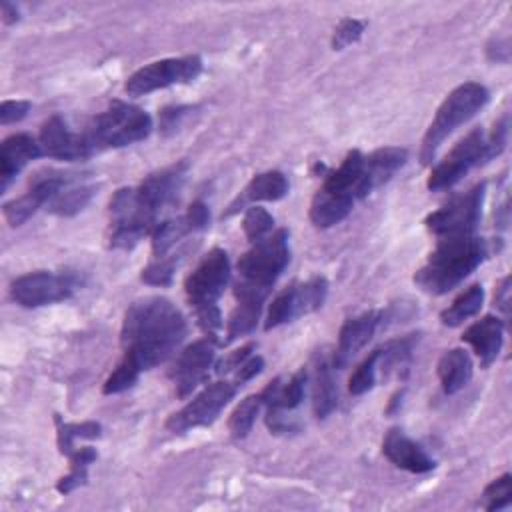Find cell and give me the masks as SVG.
I'll return each mask as SVG.
<instances>
[{"instance_id":"cell-14","label":"cell","mask_w":512,"mask_h":512,"mask_svg":"<svg viewBox=\"0 0 512 512\" xmlns=\"http://www.w3.org/2000/svg\"><path fill=\"white\" fill-rule=\"evenodd\" d=\"M214 344V340L202 338L180 352L170 374L178 398H186L196 390L198 384L206 380V374L214 364Z\"/></svg>"},{"instance_id":"cell-18","label":"cell","mask_w":512,"mask_h":512,"mask_svg":"<svg viewBox=\"0 0 512 512\" xmlns=\"http://www.w3.org/2000/svg\"><path fill=\"white\" fill-rule=\"evenodd\" d=\"M382 454L398 468L414 472V474H424L434 470L436 462L434 458L410 436H406L402 430L392 428L386 432L382 440Z\"/></svg>"},{"instance_id":"cell-25","label":"cell","mask_w":512,"mask_h":512,"mask_svg":"<svg viewBox=\"0 0 512 512\" xmlns=\"http://www.w3.org/2000/svg\"><path fill=\"white\" fill-rule=\"evenodd\" d=\"M352 206V200L318 188L310 202V222L316 228H330L340 224L352 212Z\"/></svg>"},{"instance_id":"cell-42","label":"cell","mask_w":512,"mask_h":512,"mask_svg":"<svg viewBox=\"0 0 512 512\" xmlns=\"http://www.w3.org/2000/svg\"><path fill=\"white\" fill-rule=\"evenodd\" d=\"M262 368H264L262 356L252 354V356H250L242 366H238V370L234 372V382H236L238 386H242L244 382H248V380H252L254 376H258V374L262 372Z\"/></svg>"},{"instance_id":"cell-12","label":"cell","mask_w":512,"mask_h":512,"mask_svg":"<svg viewBox=\"0 0 512 512\" xmlns=\"http://www.w3.org/2000/svg\"><path fill=\"white\" fill-rule=\"evenodd\" d=\"M326 294L328 282L324 276H312L306 282H294L286 286L272 300L264 328L272 330L276 326H282L286 322H292L300 316L318 310L324 304Z\"/></svg>"},{"instance_id":"cell-44","label":"cell","mask_w":512,"mask_h":512,"mask_svg":"<svg viewBox=\"0 0 512 512\" xmlns=\"http://www.w3.org/2000/svg\"><path fill=\"white\" fill-rule=\"evenodd\" d=\"M2 16L6 24H12L18 20V10L10 2H2Z\"/></svg>"},{"instance_id":"cell-35","label":"cell","mask_w":512,"mask_h":512,"mask_svg":"<svg viewBox=\"0 0 512 512\" xmlns=\"http://www.w3.org/2000/svg\"><path fill=\"white\" fill-rule=\"evenodd\" d=\"M100 424L96 422H80V424H60L58 428V448L62 454H70L74 450V442L78 438H98Z\"/></svg>"},{"instance_id":"cell-11","label":"cell","mask_w":512,"mask_h":512,"mask_svg":"<svg viewBox=\"0 0 512 512\" xmlns=\"http://www.w3.org/2000/svg\"><path fill=\"white\" fill-rule=\"evenodd\" d=\"M202 72V60L198 56L164 58L138 68L124 84L126 94L142 96L174 84H186L198 78Z\"/></svg>"},{"instance_id":"cell-7","label":"cell","mask_w":512,"mask_h":512,"mask_svg":"<svg viewBox=\"0 0 512 512\" xmlns=\"http://www.w3.org/2000/svg\"><path fill=\"white\" fill-rule=\"evenodd\" d=\"M488 98H490L488 90L478 82H464L456 86L436 110V116L422 138V148H420L422 164H428L434 158L438 146L458 126L466 124L472 116H476V112H480L486 106Z\"/></svg>"},{"instance_id":"cell-41","label":"cell","mask_w":512,"mask_h":512,"mask_svg":"<svg viewBox=\"0 0 512 512\" xmlns=\"http://www.w3.org/2000/svg\"><path fill=\"white\" fill-rule=\"evenodd\" d=\"M252 350H254V344H246V346L234 350L232 354H228L224 360H220V362L216 364V372H218V374L236 372L238 366H242V364L252 356Z\"/></svg>"},{"instance_id":"cell-4","label":"cell","mask_w":512,"mask_h":512,"mask_svg":"<svg viewBox=\"0 0 512 512\" xmlns=\"http://www.w3.org/2000/svg\"><path fill=\"white\" fill-rule=\"evenodd\" d=\"M230 276V258L226 250L212 248L184 282V290L190 306L196 312V320L206 338L214 342L218 340L222 330V314L218 308V300L224 294Z\"/></svg>"},{"instance_id":"cell-2","label":"cell","mask_w":512,"mask_h":512,"mask_svg":"<svg viewBox=\"0 0 512 512\" xmlns=\"http://www.w3.org/2000/svg\"><path fill=\"white\" fill-rule=\"evenodd\" d=\"M488 256V246L476 234L440 236L414 282L428 294H446L468 278Z\"/></svg>"},{"instance_id":"cell-30","label":"cell","mask_w":512,"mask_h":512,"mask_svg":"<svg viewBox=\"0 0 512 512\" xmlns=\"http://www.w3.org/2000/svg\"><path fill=\"white\" fill-rule=\"evenodd\" d=\"M68 458H70V472L66 476H62L56 484V490L60 494H68L86 482L88 466L98 458V454L94 448L86 446V448H74L68 454Z\"/></svg>"},{"instance_id":"cell-34","label":"cell","mask_w":512,"mask_h":512,"mask_svg":"<svg viewBox=\"0 0 512 512\" xmlns=\"http://www.w3.org/2000/svg\"><path fill=\"white\" fill-rule=\"evenodd\" d=\"M140 368L128 360V358H122V362L112 370V374L106 378L104 386H102V392L104 394H120L128 388H132L140 376Z\"/></svg>"},{"instance_id":"cell-20","label":"cell","mask_w":512,"mask_h":512,"mask_svg":"<svg viewBox=\"0 0 512 512\" xmlns=\"http://www.w3.org/2000/svg\"><path fill=\"white\" fill-rule=\"evenodd\" d=\"M462 340L468 342L476 356L480 358V364L484 368H488L492 362H496L500 350H502V340H504V322L492 314L484 316L482 320L470 324L464 334Z\"/></svg>"},{"instance_id":"cell-29","label":"cell","mask_w":512,"mask_h":512,"mask_svg":"<svg viewBox=\"0 0 512 512\" xmlns=\"http://www.w3.org/2000/svg\"><path fill=\"white\" fill-rule=\"evenodd\" d=\"M414 334L390 340L388 344L378 348V370L382 372L384 378H390L392 374H400V370H406L410 358H412V348H414Z\"/></svg>"},{"instance_id":"cell-38","label":"cell","mask_w":512,"mask_h":512,"mask_svg":"<svg viewBox=\"0 0 512 512\" xmlns=\"http://www.w3.org/2000/svg\"><path fill=\"white\" fill-rule=\"evenodd\" d=\"M38 210V204L32 200V196L28 192H24L22 196L10 200L4 204V218L8 220L10 226H20L24 224L34 212Z\"/></svg>"},{"instance_id":"cell-15","label":"cell","mask_w":512,"mask_h":512,"mask_svg":"<svg viewBox=\"0 0 512 512\" xmlns=\"http://www.w3.org/2000/svg\"><path fill=\"white\" fill-rule=\"evenodd\" d=\"M38 144L44 156L56 160H84L92 156L82 132H72L62 116H50L38 134Z\"/></svg>"},{"instance_id":"cell-13","label":"cell","mask_w":512,"mask_h":512,"mask_svg":"<svg viewBox=\"0 0 512 512\" xmlns=\"http://www.w3.org/2000/svg\"><path fill=\"white\" fill-rule=\"evenodd\" d=\"M236 390L238 384L234 380H218L206 386L184 408H180L166 420V428L174 434H182L192 428L212 424L222 408L234 398Z\"/></svg>"},{"instance_id":"cell-24","label":"cell","mask_w":512,"mask_h":512,"mask_svg":"<svg viewBox=\"0 0 512 512\" xmlns=\"http://www.w3.org/2000/svg\"><path fill=\"white\" fill-rule=\"evenodd\" d=\"M96 188L84 180L80 174H72V178L60 188V192L46 204V210L56 216H74L88 206Z\"/></svg>"},{"instance_id":"cell-1","label":"cell","mask_w":512,"mask_h":512,"mask_svg":"<svg viewBox=\"0 0 512 512\" xmlns=\"http://www.w3.org/2000/svg\"><path fill=\"white\" fill-rule=\"evenodd\" d=\"M186 336L182 312L162 296H148L132 302L124 314L120 344L124 358L140 370L166 362Z\"/></svg>"},{"instance_id":"cell-16","label":"cell","mask_w":512,"mask_h":512,"mask_svg":"<svg viewBox=\"0 0 512 512\" xmlns=\"http://www.w3.org/2000/svg\"><path fill=\"white\" fill-rule=\"evenodd\" d=\"M210 222L208 206L200 200L192 202L188 210L176 218L160 222L152 232V254L156 258H164L168 250L178 244L184 236L206 228Z\"/></svg>"},{"instance_id":"cell-32","label":"cell","mask_w":512,"mask_h":512,"mask_svg":"<svg viewBox=\"0 0 512 512\" xmlns=\"http://www.w3.org/2000/svg\"><path fill=\"white\" fill-rule=\"evenodd\" d=\"M378 378V348L372 350L360 364L358 368L352 372L350 380H348V390L354 396H360L364 392H368Z\"/></svg>"},{"instance_id":"cell-17","label":"cell","mask_w":512,"mask_h":512,"mask_svg":"<svg viewBox=\"0 0 512 512\" xmlns=\"http://www.w3.org/2000/svg\"><path fill=\"white\" fill-rule=\"evenodd\" d=\"M382 322L380 310H368L354 318H348L338 334V346L332 358L334 368H344L374 336L378 324Z\"/></svg>"},{"instance_id":"cell-36","label":"cell","mask_w":512,"mask_h":512,"mask_svg":"<svg viewBox=\"0 0 512 512\" xmlns=\"http://www.w3.org/2000/svg\"><path fill=\"white\" fill-rule=\"evenodd\" d=\"M482 498H484V508L488 512L506 508L510 504V500H512V476L510 474H502L500 478L492 480L484 488Z\"/></svg>"},{"instance_id":"cell-28","label":"cell","mask_w":512,"mask_h":512,"mask_svg":"<svg viewBox=\"0 0 512 512\" xmlns=\"http://www.w3.org/2000/svg\"><path fill=\"white\" fill-rule=\"evenodd\" d=\"M482 304H484V290L480 284H472L462 294H458L446 310H442L440 322L450 328L460 326L468 318L476 316L480 312Z\"/></svg>"},{"instance_id":"cell-9","label":"cell","mask_w":512,"mask_h":512,"mask_svg":"<svg viewBox=\"0 0 512 512\" xmlns=\"http://www.w3.org/2000/svg\"><path fill=\"white\" fill-rule=\"evenodd\" d=\"M78 288V276L72 272L36 270L18 276L10 284V298L22 308H40L68 300Z\"/></svg>"},{"instance_id":"cell-37","label":"cell","mask_w":512,"mask_h":512,"mask_svg":"<svg viewBox=\"0 0 512 512\" xmlns=\"http://www.w3.org/2000/svg\"><path fill=\"white\" fill-rule=\"evenodd\" d=\"M174 268H176V258H156L150 262L142 274L140 280L150 286H170L174 278Z\"/></svg>"},{"instance_id":"cell-3","label":"cell","mask_w":512,"mask_h":512,"mask_svg":"<svg viewBox=\"0 0 512 512\" xmlns=\"http://www.w3.org/2000/svg\"><path fill=\"white\" fill-rule=\"evenodd\" d=\"M288 260L290 248L288 232L284 228L252 242V248L246 250L236 264L238 280L234 284V296L238 304L262 310L270 288L288 266Z\"/></svg>"},{"instance_id":"cell-19","label":"cell","mask_w":512,"mask_h":512,"mask_svg":"<svg viewBox=\"0 0 512 512\" xmlns=\"http://www.w3.org/2000/svg\"><path fill=\"white\" fill-rule=\"evenodd\" d=\"M42 156L38 140L30 134H12L0 146V180L2 192L8 188L12 178L34 158Z\"/></svg>"},{"instance_id":"cell-6","label":"cell","mask_w":512,"mask_h":512,"mask_svg":"<svg viewBox=\"0 0 512 512\" xmlns=\"http://www.w3.org/2000/svg\"><path fill=\"white\" fill-rule=\"evenodd\" d=\"M152 132V118L142 108L114 100L110 106L96 114L86 130L82 132L90 152H100L106 148H122L148 138Z\"/></svg>"},{"instance_id":"cell-39","label":"cell","mask_w":512,"mask_h":512,"mask_svg":"<svg viewBox=\"0 0 512 512\" xmlns=\"http://www.w3.org/2000/svg\"><path fill=\"white\" fill-rule=\"evenodd\" d=\"M364 32V22L356 20V18H344L332 36V46L334 50H342L346 46H350L352 42H356Z\"/></svg>"},{"instance_id":"cell-26","label":"cell","mask_w":512,"mask_h":512,"mask_svg":"<svg viewBox=\"0 0 512 512\" xmlns=\"http://www.w3.org/2000/svg\"><path fill=\"white\" fill-rule=\"evenodd\" d=\"M288 194V180L282 172L278 170H268L262 174H256L248 186L244 188L242 196H238V200L232 204V210L240 204L244 206L246 202H256V200H266V202H274L280 200Z\"/></svg>"},{"instance_id":"cell-10","label":"cell","mask_w":512,"mask_h":512,"mask_svg":"<svg viewBox=\"0 0 512 512\" xmlns=\"http://www.w3.org/2000/svg\"><path fill=\"white\" fill-rule=\"evenodd\" d=\"M484 182L472 186L470 190L452 196L442 208L426 216V228L436 236L448 234H474L478 220L482 216L484 202Z\"/></svg>"},{"instance_id":"cell-23","label":"cell","mask_w":512,"mask_h":512,"mask_svg":"<svg viewBox=\"0 0 512 512\" xmlns=\"http://www.w3.org/2000/svg\"><path fill=\"white\" fill-rule=\"evenodd\" d=\"M472 358L464 348H450L438 360V378L446 394H456L472 378Z\"/></svg>"},{"instance_id":"cell-43","label":"cell","mask_w":512,"mask_h":512,"mask_svg":"<svg viewBox=\"0 0 512 512\" xmlns=\"http://www.w3.org/2000/svg\"><path fill=\"white\" fill-rule=\"evenodd\" d=\"M494 302L498 304V308L508 316V310H510V276L502 278V282L498 284L496 288V296H494Z\"/></svg>"},{"instance_id":"cell-33","label":"cell","mask_w":512,"mask_h":512,"mask_svg":"<svg viewBox=\"0 0 512 512\" xmlns=\"http://www.w3.org/2000/svg\"><path fill=\"white\" fill-rule=\"evenodd\" d=\"M242 228L250 242H258L272 232L274 216L262 206H250L242 218Z\"/></svg>"},{"instance_id":"cell-27","label":"cell","mask_w":512,"mask_h":512,"mask_svg":"<svg viewBox=\"0 0 512 512\" xmlns=\"http://www.w3.org/2000/svg\"><path fill=\"white\" fill-rule=\"evenodd\" d=\"M406 158H408V150L400 146H386L366 154V166L376 188L388 182L392 174L406 164Z\"/></svg>"},{"instance_id":"cell-5","label":"cell","mask_w":512,"mask_h":512,"mask_svg":"<svg viewBox=\"0 0 512 512\" xmlns=\"http://www.w3.org/2000/svg\"><path fill=\"white\" fill-rule=\"evenodd\" d=\"M508 122L506 118L494 124V128L486 134L482 128L470 130L446 156L438 162L428 176V190H446L460 182L472 168L486 164L494 156H498L506 146Z\"/></svg>"},{"instance_id":"cell-31","label":"cell","mask_w":512,"mask_h":512,"mask_svg":"<svg viewBox=\"0 0 512 512\" xmlns=\"http://www.w3.org/2000/svg\"><path fill=\"white\" fill-rule=\"evenodd\" d=\"M262 408V400H260V394H252V396H246L230 414V420H228V430L234 438H246L248 432L252 430L254 426V420L258 416Z\"/></svg>"},{"instance_id":"cell-8","label":"cell","mask_w":512,"mask_h":512,"mask_svg":"<svg viewBox=\"0 0 512 512\" xmlns=\"http://www.w3.org/2000/svg\"><path fill=\"white\" fill-rule=\"evenodd\" d=\"M110 246L118 250L134 248L158 226L160 212L144 200L136 186L120 188L110 198Z\"/></svg>"},{"instance_id":"cell-40","label":"cell","mask_w":512,"mask_h":512,"mask_svg":"<svg viewBox=\"0 0 512 512\" xmlns=\"http://www.w3.org/2000/svg\"><path fill=\"white\" fill-rule=\"evenodd\" d=\"M30 110V102L26 100H4L0 104V122L2 124H12L20 122Z\"/></svg>"},{"instance_id":"cell-22","label":"cell","mask_w":512,"mask_h":512,"mask_svg":"<svg viewBox=\"0 0 512 512\" xmlns=\"http://www.w3.org/2000/svg\"><path fill=\"white\" fill-rule=\"evenodd\" d=\"M332 370L334 366L324 354L316 356L312 374V410L316 418H326L338 404V390Z\"/></svg>"},{"instance_id":"cell-21","label":"cell","mask_w":512,"mask_h":512,"mask_svg":"<svg viewBox=\"0 0 512 512\" xmlns=\"http://www.w3.org/2000/svg\"><path fill=\"white\" fill-rule=\"evenodd\" d=\"M308 372L302 368L290 378H274L266 384V388L260 392L262 406H266V412H290L294 410L302 398L306 388Z\"/></svg>"}]
</instances>
